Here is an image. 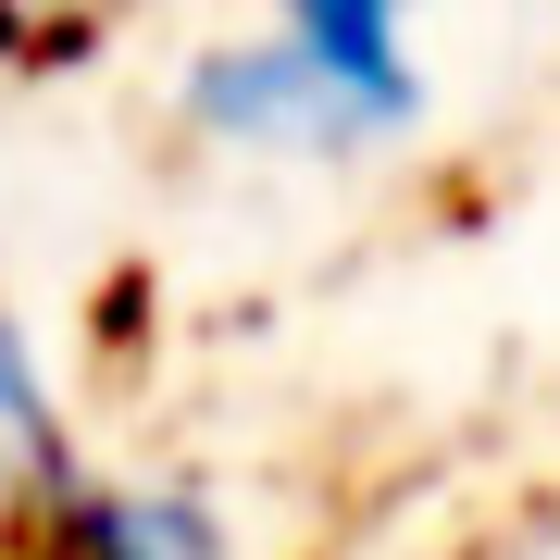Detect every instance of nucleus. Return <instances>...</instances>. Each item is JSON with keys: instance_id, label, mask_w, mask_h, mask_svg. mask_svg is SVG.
<instances>
[{"instance_id": "f257e3e1", "label": "nucleus", "mask_w": 560, "mask_h": 560, "mask_svg": "<svg viewBox=\"0 0 560 560\" xmlns=\"http://www.w3.org/2000/svg\"><path fill=\"white\" fill-rule=\"evenodd\" d=\"M175 138L224 162H374L423 138L436 88L386 0H300L275 25H224L175 62Z\"/></svg>"}, {"instance_id": "f03ea898", "label": "nucleus", "mask_w": 560, "mask_h": 560, "mask_svg": "<svg viewBox=\"0 0 560 560\" xmlns=\"http://www.w3.org/2000/svg\"><path fill=\"white\" fill-rule=\"evenodd\" d=\"M0 560H249V536L200 474H88L62 511L13 523Z\"/></svg>"}, {"instance_id": "7ed1b4c3", "label": "nucleus", "mask_w": 560, "mask_h": 560, "mask_svg": "<svg viewBox=\"0 0 560 560\" xmlns=\"http://www.w3.org/2000/svg\"><path fill=\"white\" fill-rule=\"evenodd\" d=\"M88 474H101V460H88L75 423H62V386H50L38 324L0 312V536H13V523H38V511H62Z\"/></svg>"}]
</instances>
